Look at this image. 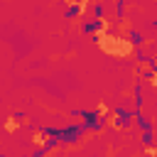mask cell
Here are the masks:
<instances>
[{
  "mask_svg": "<svg viewBox=\"0 0 157 157\" xmlns=\"http://www.w3.org/2000/svg\"><path fill=\"white\" fill-rule=\"evenodd\" d=\"M98 47H101V52H105V54H110V56H115V59H120V61L130 59L132 52H135V44H132L130 39H125V37H120V34H113V32H108L105 39H103Z\"/></svg>",
  "mask_w": 157,
  "mask_h": 157,
  "instance_id": "1",
  "label": "cell"
},
{
  "mask_svg": "<svg viewBox=\"0 0 157 157\" xmlns=\"http://www.w3.org/2000/svg\"><path fill=\"white\" fill-rule=\"evenodd\" d=\"M52 135H54V130H34V132H32V145H34L39 152H44V150L52 145V140H54Z\"/></svg>",
  "mask_w": 157,
  "mask_h": 157,
  "instance_id": "2",
  "label": "cell"
},
{
  "mask_svg": "<svg viewBox=\"0 0 157 157\" xmlns=\"http://www.w3.org/2000/svg\"><path fill=\"white\" fill-rule=\"evenodd\" d=\"M86 10H88V0H76V5L71 7V10H66V17H81V15H86Z\"/></svg>",
  "mask_w": 157,
  "mask_h": 157,
  "instance_id": "3",
  "label": "cell"
},
{
  "mask_svg": "<svg viewBox=\"0 0 157 157\" xmlns=\"http://www.w3.org/2000/svg\"><path fill=\"white\" fill-rule=\"evenodd\" d=\"M20 128V120H17V115H10L7 120H5V132H15Z\"/></svg>",
  "mask_w": 157,
  "mask_h": 157,
  "instance_id": "4",
  "label": "cell"
},
{
  "mask_svg": "<svg viewBox=\"0 0 157 157\" xmlns=\"http://www.w3.org/2000/svg\"><path fill=\"white\" fill-rule=\"evenodd\" d=\"M105 34H108V32H105V29H101V27H98V29H96V32H93V34H91V39H93V44H101V42H103V39H105Z\"/></svg>",
  "mask_w": 157,
  "mask_h": 157,
  "instance_id": "5",
  "label": "cell"
},
{
  "mask_svg": "<svg viewBox=\"0 0 157 157\" xmlns=\"http://www.w3.org/2000/svg\"><path fill=\"white\" fill-rule=\"evenodd\" d=\"M96 115H98V120H101V118H105V115H108V105H105V103H101V105L96 108Z\"/></svg>",
  "mask_w": 157,
  "mask_h": 157,
  "instance_id": "6",
  "label": "cell"
},
{
  "mask_svg": "<svg viewBox=\"0 0 157 157\" xmlns=\"http://www.w3.org/2000/svg\"><path fill=\"white\" fill-rule=\"evenodd\" d=\"M96 22H98V27H101V29H105V32H110V22H108L105 17H98Z\"/></svg>",
  "mask_w": 157,
  "mask_h": 157,
  "instance_id": "7",
  "label": "cell"
},
{
  "mask_svg": "<svg viewBox=\"0 0 157 157\" xmlns=\"http://www.w3.org/2000/svg\"><path fill=\"white\" fill-rule=\"evenodd\" d=\"M145 155H147V157H157V147L147 145V147H145Z\"/></svg>",
  "mask_w": 157,
  "mask_h": 157,
  "instance_id": "8",
  "label": "cell"
},
{
  "mask_svg": "<svg viewBox=\"0 0 157 157\" xmlns=\"http://www.w3.org/2000/svg\"><path fill=\"white\" fill-rule=\"evenodd\" d=\"M147 78H150V83H152V86H157V69H155V71H150V76H147Z\"/></svg>",
  "mask_w": 157,
  "mask_h": 157,
  "instance_id": "9",
  "label": "cell"
},
{
  "mask_svg": "<svg viewBox=\"0 0 157 157\" xmlns=\"http://www.w3.org/2000/svg\"><path fill=\"white\" fill-rule=\"evenodd\" d=\"M61 2H64V5H66V10H71V7H74V5H76V0H61Z\"/></svg>",
  "mask_w": 157,
  "mask_h": 157,
  "instance_id": "10",
  "label": "cell"
},
{
  "mask_svg": "<svg viewBox=\"0 0 157 157\" xmlns=\"http://www.w3.org/2000/svg\"><path fill=\"white\" fill-rule=\"evenodd\" d=\"M152 64H155V69H157V52H155V56H152Z\"/></svg>",
  "mask_w": 157,
  "mask_h": 157,
  "instance_id": "11",
  "label": "cell"
}]
</instances>
